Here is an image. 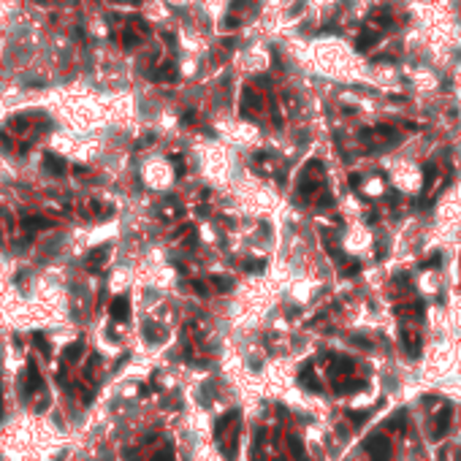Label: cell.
<instances>
[{
    "instance_id": "e0dca14e",
    "label": "cell",
    "mask_w": 461,
    "mask_h": 461,
    "mask_svg": "<svg viewBox=\"0 0 461 461\" xmlns=\"http://www.w3.org/2000/svg\"><path fill=\"white\" fill-rule=\"evenodd\" d=\"M244 269H247V271H263V263H261V261H247Z\"/></svg>"
},
{
    "instance_id": "277c9868",
    "label": "cell",
    "mask_w": 461,
    "mask_h": 461,
    "mask_svg": "<svg viewBox=\"0 0 461 461\" xmlns=\"http://www.w3.org/2000/svg\"><path fill=\"white\" fill-rule=\"evenodd\" d=\"M112 317H117V320L128 317V299H125V296H117L112 301Z\"/></svg>"
},
{
    "instance_id": "ac0fdd59",
    "label": "cell",
    "mask_w": 461,
    "mask_h": 461,
    "mask_svg": "<svg viewBox=\"0 0 461 461\" xmlns=\"http://www.w3.org/2000/svg\"><path fill=\"white\" fill-rule=\"evenodd\" d=\"M114 3H125V6H138V0H114Z\"/></svg>"
},
{
    "instance_id": "9c48e42d",
    "label": "cell",
    "mask_w": 461,
    "mask_h": 461,
    "mask_svg": "<svg viewBox=\"0 0 461 461\" xmlns=\"http://www.w3.org/2000/svg\"><path fill=\"white\" fill-rule=\"evenodd\" d=\"M402 342H404V347H407V353H418L420 339L412 337V331H404V334H402Z\"/></svg>"
},
{
    "instance_id": "d6986e66",
    "label": "cell",
    "mask_w": 461,
    "mask_h": 461,
    "mask_svg": "<svg viewBox=\"0 0 461 461\" xmlns=\"http://www.w3.org/2000/svg\"><path fill=\"white\" fill-rule=\"evenodd\" d=\"M277 461H282V458H277Z\"/></svg>"
},
{
    "instance_id": "9a60e30c",
    "label": "cell",
    "mask_w": 461,
    "mask_h": 461,
    "mask_svg": "<svg viewBox=\"0 0 461 461\" xmlns=\"http://www.w3.org/2000/svg\"><path fill=\"white\" fill-rule=\"evenodd\" d=\"M122 36H125V38H122V44H125V46H136V44H138L136 33H130V30H128V33H122Z\"/></svg>"
},
{
    "instance_id": "7c38bea8",
    "label": "cell",
    "mask_w": 461,
    "mask_h": 461,
    "mask_svg": "<svg viewBox=\"0 0 461 461\" xmlns=\"http://www.w3.org/2000/svg\"><path fill=\"white\" fill-rule=\"evenodd\" d=\"M215 285H217V291H223V293L233 291V279H228V277H215Z\"/></svg>"
},
{
    "instance_id": "30bf717a",
    "label": "cell",
    "mask_w": 461,
    "mask_h": 461,
    "mask_svg": "<svg viewBox=\"0 0 461 461\" xmlns=\"http://www.w3.org/2000/svg\"><path fill=\"white\" fill-rule=\"evenodd\" d=\"M301 385H307L309 391H320V382H317V377H315V374H312L309 369L301 372Z\"/></svg>"
},
{
    "instance_id": "8992f818",
    "label": "cell",
    "mask_w": 461,
    "mask_h": 461,
    "mask_svg": "<svg viewBox=\"0 0 461 461\" xmlns=\"http://www.w3.org/2000/svg\"><path fill=\"white\" fill-rule=\"evenodd\" d=\"M231 423H236V412H225V418H223V420H217V426H215V434H217V440H223L225 429H228Z\"/></svg>"
},
{
    "instance_id": "2e32d148",
    "label": "cell",
    "mask_w": 461,
    "mask_h": 461,
    "mask_svg": "<svg viewBox=\"0 0 461 461\" xmlns=\"http://www.w3.org/2000/svg\"><path fill=\"white\" fill-rule=\"evenodd\" d=\"M152 461H174V458H171V450H160L152 456Z\"/></svg>"
},
{
    "instance_id": "3957f363",
    "label": "cell",
    "mask_w": 461,
    "mask_h": 461,
    "mask_svg": "<svg viewBox=\"0 0 461 461\" xmlns=\"http://www.w3.org/2000/svg\"><path fill=\"white\" fill-rule=\"evenodd\" d=\"M152 76H155V82H174L176 79V65L174 62H166V65H160Z\"/></svg>"
},
{
    "instance_id": "8fae6325",
    "label": "cell",
    "mask_w": 461,
    "mask_h": 461,
    "mask_svg": "<svg viewBox=\"0 0 461 461\" xmlns=\"http://www.w3.org/2000/svg\"><path fill=\"white\" fill-rule=\"evenodd\" d=\"M46 166H49V171H54V174H62L65 163H62V158H57V155H46Z\"/></svg>"
},
{
    "instance_id": "7a4b0ae2",
    "label": "cell",
    "mask_w": 461,
    "mask_h": 461,
    "mask_svg": "<svg viewBox=\"0 0 461 461\" xmlns=\"http://www.w3.org/2000/svg\"><path fill=\"white\" fill-rule=\"evenodd\" d=\"M450 420H453V412H450V407H445L440 415H437V420H434V437H437V440H442V437L448 434Z\"/></svg>"
},
{
    "instance_id": "6da1fadb",
    "label": "cell",
    "mask_w": 461,
    "mask_h": 461,
    "mask_svg": "<svg viewBox=\"0 0 461 461\" xmlns=\"http://www.w3.org/2000/svg\"><path fill=\"white\" fill-rule=\"evenodd\" d=\"M366 453H369L372 461H391V453H394V448H391V440L385 434H372L369 440L364 442Z\"/></svg>"
},
{
    "instance_id": "4fadbf2b",
    "label": "cell",
    "mask_w": 461,
    "mask_h": 461,
    "mask_svg": "<svg viewBox=\"0 0 461 461\" xmlns=\"http://www.w3.org/2000/svg\"><path fill=\"white\" fill-rule=\"evenodd\" d=\"M404 423H407V420H404V412H399L396 418L388 420V429H394V432H404Z\"/></svg>"
},
{
    "instance_id": "5b68a950",
    "label": "cell",
    "mask_w": 461,
    "mask_h": 461,
    "mask_svg": "<svg viewBox=\"0 0 461 461\" xmlns=\"http://www.w3.org/2000/svg\"><path fill=\"white\" fill-rule=\"evenodd\" d=\"M377 38H380V36L374 33V30H372V33L366 30V33H361V38L356 41V49H358V52H366L369 46H374V44H377Z\"/></svg>"
},
{
    "instance_id": "52a82bcc",
    "label": "cell",
    "mask_w": 461,
    "mask_h": 461,
    "mask_svg": "<svg viewBox=\"0 0 461 461\" xmlns=\"http://www.w3.org/2000/svg\"><path fill=\"white\" fill-rule=\"evenodd\" d=\"M244 98H247V103H244V109H241L244 114H250V112H255V109H261V106H263L261 100H258V95H255V92L250 90V87L244 90Z\"/></svg>"
},
{
    "instance_id": "5bb4252c",
    "label": "cell",
    "mask_w": 461,
    "mask_h": 461,
    "mask_svg": "<svg viewBox=\"0 0 461 461\" xmlns=\"http://www.w3.org/2000/svg\"><path fill=\"white\" fill-rule=\"evenodd\" d=\"M337 372L339 374H350V372H353V364H350L347 358H339V361H337Z\"/></svg>"
},
{
    "instance_id": "ba28073f",
    "label": "cell",
    "mask_w": 461,
    "mask_h": 461,
    "mask_svg": "<svg viewBox=\"0 0 461 461\" xmlns=\"http://www.w3.org/2000/svg\"><path fill=\"white\" fill-rule=\"evenodd\" d=\"M288 448H291L296 461H304V445H301L299 437H288Z\"/></svg>"
}]
</instances>
